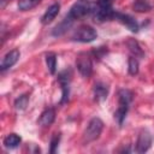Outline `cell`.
<instances>
[{
	"label": "cell",
	"instance_id": "cell-16",
	"mask_svg": "<svg viewBox=\"0 0 154 154\" xmlns=\"http://www.w3.org/2000/svg\"><path fill=\"white\" fill-rule=\"evenodd\" d=\"M46 64L51 73H55L57 71V57L54 53H48L46 54Z\"/></svg>",
	"mask_w": 154,
	"mask_h": 154
},
{
	"label": "cell",
	"instance_id": "cell-21",
	"mask_svg": "<svg viewBox=\"0 0 154 154\" xmlns=\"http://www.w3.org/2000/svg\"><path fill=\"white\" fill-rule=\"evenodd\" d=\"M28 102H29V97L28 95H20L16 102H14V106L17 109H24L26 106H28Z\"/></svg>",
	"mask_w": 154,
	"mask_h": 154
},
{
	"label": "cell",
	"instance_id": "cell-9",
	"mask_svg": "<svg viewBox=\"0 0 154 154\" xmlns=\"http://www.w3.org/2000/svg\"><path fill=\"white\" fill-rule=\"evenodd\" d=\"M73 20H75V19H73L70 14H67V16L63 19V22H60V23L54 28V30H53L52 34H53L54 36H61L63 34H65V32L71 28Z\"/></svg>",
	"mask_w": 154,
	"mask_h": 154
},
{
	"label": "cell",
	"instance_id": "cell-4",
	"mask_svg": "<svg viewBox=\"0 0 154 154\" xmlns=\"http://www.w3.org/2000/svg\"><path fill=\"white\" fill-rule=\"evenodd\" d=\"M76 65H77V69L79 71V73L88 78L91 72H93V63H91V58L89 57V54L87 53H79L77 55V59H76Z\"/></svg>",
	"mask_w": 154,
	"mask_h": 154
},
{
	"label": "cell",
	"instance_id": "cell-8",
	"mask_svg": "<svg viewBox=\"0 0 154 154\" xmlns=\"http://www.w3.org/2000/svg\"><path fill=\"white\" fill-rule=\"evenodd\" d=\"M59 10H60V5L59 4H53V5H51L47 10H46V12L43 13V16H42V18H41V22H42V24H49L51 22H53L54 19H55V17L58 16V13H59Z\"/></svg>",
	"mask_w": 154,
	"mask_h": 154
},
{
	"label": "cell",
	"instance_id": "cell-14",
	"mask_svg": "<svg viewBox=\"0 0 154 154\" xmlns=\"http://www.w3.org/2000/svg\"><path fill=\"white\" fill-rule=\"evenodd\" d=\"M126 45H128V48L130 49V52H131L132 54H135L136 58H142V57H143V51H142L141 46L138 45V42H137L136 40L130 38V40L126 42Z\"/></svg>",
	"mask_w": 154,
	"mask_h": 154
},
{
	"label": "cell",
	"instance_id": "cell-12",
	"mask_svg": "<svg viewBox=\"0 0 154 154\" xmlns=\"http://www.w3.org/2000/svg\"><path fill=\"white\" fill-rule=\"evenodd\" d=\"M108 95V87L105 83H97L94 87V96L96 101H103Z\"/></svg>",
	"mask_w": 154,
	"mask_h": 154
},
{
	"label": "cell",
	"instance_id": "cell-19",
	"mask_svg": "<svg viewBox=\"0 0 154 154\" xmlns=\"http://www.w3.org/2000/svg\"><path fill=\"white\" fill-rule=\"evenodd\" d=\"M152 8V5L147 0H137L134 4V10L137 12H146Z\"/></svg>",
	"mask_w": 154,
	"mask_h": 154
},
{
	"label": "cell",
	"instance_id": "cell-10",
	"mask_svg": "<svg viewBox=\"0 0 154 154\" xmlns=\"http://www.w3.org/2000/svg\"><path fill=\"white\" fill-rule=\"evenodd\" d=\"M70 73H67V71H64L59 75L58 77V81L61 85V90H63V99H61V102H65L67 99H69V85H70Z\"/></svg>",
	"mask_w": 154,
	"mask_h": 154
},
{
	"label": "cell",
	"instance_id": "cell-18",
	"mask_svg": "<svg viewBox=\"0 0 154 154\" xmlns=\"http://www.w3.org/2000/svg\"><path fill=\"white\" fill-rule=\"evenodd\" d=\"M128 70H129V73L131 76L137 75V72H138V60H137L136 57L131 55L129 58V60H128Z\"/></svg>",
	"mask_w": 154,
	"mask_h": 154
},
{
	"label": "cell",
	"instance_id": "cell-20",
	"mask_svg": "<svg viewBox=\"0 0 154 154\" xmlns=\"http://www.w3.org/2000/svg\"><path fill=\"white\" fill-rule=\"evenodd\" d=\"M131 99H132V93L128 89H122L119 91V103H125V105H129L131 102Z\"/></svg>",
	"mask_w": 154,
	"mask_h": 154
},
{
	"label": "cell",
	"instance_id": "cell-13",
	"mask_svg": "<svg viewBox=\"0 0 154 154\" xmlns=\"http://www.w3.org/2000/svg\"><path fill=\"white\" fill-rule=\"evenodd\" d=\"M22 142L20 136H18L17 134H8L5 138H4V144L7 148H16L19 146V143Z\"/></svg>",
	"mask_w": 154,
	"mask_h": 154
},
{
	"label": "cell",
	"instance_id": "cell-7",
	"mask_svg": "<svg viewBox=\"0 0 154 154\" xmlns=\"http://www.w3.org/2000/svg\"><path fill=\"white\" fill-rule=\"evenodd\" d=\"M113 18H116L117 20H119L123 25H125L129 30H131V31H134V32H136V31L138 30V24H137V22H136L132 17H130V16H128V14L119 13V12H114Z\"/></svg>",
	"mask_w": 154,
	"mask_h": 154
},
{
	"label": "cell",
	"instance_id": "cell-15",
	"mask_svg": "<svg viewBox=\"0 0 154 154\" xmlns=\"http://www.w3.org/2000/svg\"><path fill=\"white\" fill-rule=\"evenodd\" d=\"M128 108H129V105L119 103V107L114 113V118H116V120L118 122L119 125L123 124V122H124V119L126 117V113H128Z\"/></svg>",
	"mask_w": 154,
	"mask_h": 154
},
{
	"label": "cell",
	"instance_id": "cell-22",
	"mask_svg": "<svg viewBox=\"0 0 154 154\" xmlns=\"http://www.w3.org/2000/svg\"><path fill=\"white\" fill-rule=\"evenodd\" d=\"M59 140H60V136L59 135H55L51 142V152L54 153L55 152V148L58 147V143H59Z\"/></svg>",
	"mask_w": 154,
	"mask_h": 154
},
{
	"label": "cell",
	"instance_id": "cell-17",
	"mask_svg": "<svg viewBox=\"0 0 154 154\" xmlns=\"http://www.w3.org/2000/svg\"><path fill=\"white\" fill-rule=\"evenodd\" d=\"M41 0H19L18 1V8L20 11H28L35 7Z\"/></svg>",
	"mask_w": 154,
	"mask_h": 154
},
{
	"label": "cell",
	"instance_id": "cell-3",
	"mask_svg": "<svg viewBox=\"0 0 154 154\" xmlns=\"http://www.w3.org/2000/svg\"><path fill=\"white\" fill-rule=\"evenodd\" d=\"M96 36H97V34L94 28H91L90 25H82L73 34V40L78 41V42L87 43V42L94 41L96 38Z\"/></svg>",
	"mask_w": 154,
	"mask_h": 154
},
{
	"label": "cell",
	"instance_id": "cell-5",
	"mask_svg": "<svg viewBox=\"0 0 154 154\" xmlns=\"http://www.w3.org/2000/svg\"><path fill=\"white\" fill-rule=\"evenodd\" d=\"M152 142H153L152 134L147 129H142L140 131V134H138L137 142H136V149L135 150L137 153H144V152H147L150 148Z\"/></svg>",
	"mask_w": 154,
	"mask_h": 154
},
{
	"label": "cell",
	"instance_id": "cell-11",
	"mask_svg": "<svg viewBox=\"0 0 154 154\" xmlns=\"http://www.w3.org/2000/svg\"><path fill=\"white\" fill-rule=\"evenodd\" d=\"M54 119H55V112H54V109L53 108H47V109H45L41 113V116L38 118V124L41 126H45L46 128V126L52 125V123L54 122Z\"/></svg>",
	"mask_w": 154,
	"mask_h": 154
},
{
	"label": "cell",
	"instance_id": "cell-1",
	"mask_svg": "<svg viewBox=\"0 0 154 154\" xmlns=\"http://www.w3.org/2000/svg\"><path fill=\"white\" fill-rule=\"evenodd\" d=\"M96 8H97V0H78L72 5L69 14L73 19H78L90 13H94Z\"/></svg>",
	"mask_w": 154,
	"mask_h": 154
},
{
	"label": "cell",
	"instance_id": "cell-2",
	"mask_svg": "<svg viewBox=\"0 0 154 154\" xmlns=\"http://www.w3.org/2000/svg\"><path fill=\"white\" fill-rule=\"evenodd\" d=\"M103 129V123L100 118L95 117L93 119H90V122L88 123L84 134H83V142L84 143H90L95 140H97L102 132Z\"/></svg>",
	"mask_w": 154,
	"mask_h": 154
},
{
	"label": "cell",
	"instance_id": "cell-6",
	"mask_svg": "<svg viewBox=\"0 0 154 154\" xmlns=\"http://www.w3.org/2000/svg\"><path fill=\"white\" fill-rule=\"evenodd\" d=\"M19 55H20V53H19L18 49H12V51H10L8 53H6L5 57H4L2 60H1V65H0L1 71H5V70L12 67V66L18 61Z\"/></svg>",
	"mask_w": 154,
	"mask_h": 154
}]
</instances>
